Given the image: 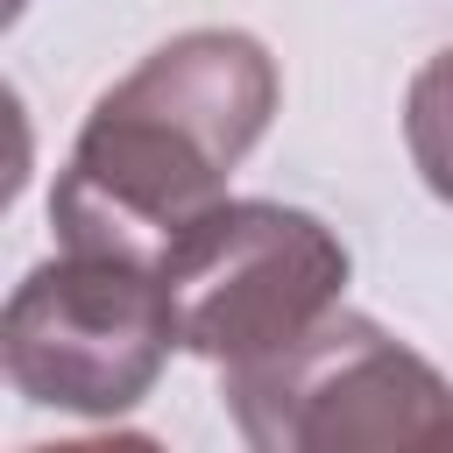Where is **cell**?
I'll use <instances>...</instances> for the list:
<instances>
[{"instance_id": "obj_4", "label": "cell", "mask_w": 453, "mask_h": 453, "mask_svg": "<svg viewBox=\"0 0 453 453\" xmlns=\"http://www.w3.org/2000/svg\"><path fill=\"white\" fill-rule=\"evenodd\" d=\"M177 319V347L219 368L276 354L304 326H319L347 290L340 234L276 198H219L198 212L170 255L156 262Z\"/></svg>"}, {"instance_id": "obj_6", "label": "cell", "mask_w": 453, "mask_h": 453, "mask_svg": "<svg viewBox=\"0 0 453 453\" xmlns=\"http://www.w3.org/2000/svg\"><path fill=\"white\" fill-rule=\"evenodd\" d=\"M21 7H28V0H7V14H21Z\"/></svg>"}, {"instance_id": "obj_1", "label": "cell", "mask_w": 453, "mask_h": 453, "mask_svg": "<svg viewBox=\"0 0 453 453\" xmlns=\"http://www.w3.org/2000/svg\"><path fill=\"white\" fill-rule=\"evenodd\" d=\"M276 57L241 28H184L92 99L50 226L64 248L163 262L170 241L226 198L234 163L276 120Z\"/></svg>"}, {"instance_id": "obj_3", "label": "cell", "mask_w": 453, "mask_h": 453, "mask_svg": "<svg viewBox=\"0 0 453 453\" xmlns=\"http://www.w3.org/2000/svg\"><path fill=\"white\" fill-rule=\"evenodd\" d=\"M177 347L170 290L149 262L64 248L35 262L7 311H0V368L7 382L71 418H120L134 411Z\"/></svg>"}, {"instance_id": "obj_5", "label": "cell", "mask_w": 453, "mask_h": 453, "mask_svg": "<svg viewBox=\"0 0 453 453\" xmlns=\"http://www.w3.org/2000/svg\"><path fill=\"white\" fill-rule=\"evenodd\" d=\"M403 149L439 205H453V50L425 57L403 92Z\"/></svg>"}, {"instance_id": "obj_2", "label": "cell", "mask_w": 453, "mask_h": 453, "mask_svg": "<svg viewBox=\"0 0 453 453\" xmlns=\"http://www.w3.org/2000/svg\"><path fill=\"white\" fill-rule=\"evenodd\" d=\"M226 418L255 453L453 446V382L361 311H326L276 354L226 368Z\"/></svg>"}]
</instances>
